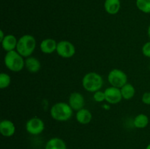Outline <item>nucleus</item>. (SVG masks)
<instances>
[{
    "label": "nucleus",
    "mask_w": 150,
    "mask_h": 149,
    "mask_svg": "<svg viewBox=\"0 0 150 149\" xmlns=\"http://www.w3.org/2000/svg\"><path fill=\"white\" fill-rule=\"evenodd\" d=\"M36 39L31 34H23L18 39L16 51L23 58H27L32 56L36 48Z\"/></svg>",
    "instance_id": "1"
},
{
    "label": "nucleus",
    "mask_w": 150,
    "mask_h": 149,
    "mask_svg": "<svg viewBox=\"0 0 150 149\" xmlns=\"http://www.w3.org/2000/svg\"><path fill=\"white\" fill-rule=\"evenodd\" d=\"M73 111L71 107L68 103L60 102L54 104L51 108L50 114L51 118L57 121H67L73 115Z\"/></svg>",
    "instance_id": "2"
},
{
    "label": "nucleus",
    "mask_w": 150,
    "mask_h": 149,
    "mask_svg": "<svg viewBox=\"0 0 150 149\" xmlns=\"http://www.w3.org/2000/svg\"><path fill=\"white\" fill-rule=\"evenodd\" d=\"M4 62L6 67L13 72H18L25 67V60L16 50L6 53Z\"/></svg>",
    "instance_id": "3"
},
{
    "label": "nucleus",
    "mask_w": 150,
    "mask_h": 149,
    "mask_svg": "<svg viewBox=\"0 0 150 149\" xmlns=\"http://www.w3.org/2000/svg\"><path fill=\"white\" fill-rule=\"evenodd\" d=\"M103 79L102 76L95 72H90L85 74L82 79V86L83 89L89 92L95 93L102 88Z\"/></svg>",
    "instance_id": "4"
},
{
    "label": "nucleus",
    "mask_w": 150,
    "mask_h": 149,
    "mask_svg": "<svg viewBox=\"0 0 150 149\" xmlns=\"http://www.w3.org/2000/svg\"><path fill=\"white\" fill-rule=\"evenodd\" d=\"M108 81L111 86L121 89L127 83V76L120 69H113L108 74Z\"/></svg>",
    "instance_id": "5"
},
{
    "label": "nucleus",
    "mask_w": 150,
    "mask_h": 149,
    "mask_svg": "<svg viewBox=\"0 0 150 149\" xmlns=\"http://www.w3.org/2000/svg\"><path fill=\"white\" fill-rule=\"evenodd\" d=\"M56 52L62 58H70L76 53V47L70 41L61 40L57 43Z\"/></svg>",
    "instance_id": "6"
},
{
    "label": "nucleus",
    "mask_w": 150,
    "mask_h": 149,
    "mask_svg": "<svg viewBox=\"0 0 150 149\" xmlns=\"http://www.w3.org/2000/svg\"><path fill=\"white\" fill-rule=\"evenodd\" d=\"M45 124L41 118L34 117L28 120L26 124V130L29 134L32 135H38L43 131Z\"/></svg>",
    "instance_id": "7"
},
{
    "label": "nucleus",
    "mask_w": 150,
    "mask_h": 149,
    "mask_svg": "<svg viewBox=\"0 0 150 149\" xmlns=\"http://www.w3.org/2000/svg\"><path fill=\"white\" fill-rule=\"evenodd\" d=\"M104 92H105V101L111 105H116V104L120 103L122 99L121 91L119 88L110 86V87L107 88L104 91Z\"/></svg>",
    "instance_id": "8"
},
{
    "label": "nucleus",
    "mask_w": 150,
    "mask_h": 149,
    "mask_svg": "<svg viewBox=\"0 0 150 149\" xmlns=\"http://www.w3.org/2000/svg\"><path fill=\"white\" fill-rule=\"evenodd\" d=\"M68 104L73 110L77 112L79 110L83 108L85 105L84 97L79 92H73L70 93L68 99Z\"/></svg>",
    "instance_id": "9"
},
{
    "label": "nucleus",
    "mask_w": 150,
    "mask_h": 149,
    "mask_svg": "<svg viewBox=\"0 0 150 149\" xmlns=\"http://www.w3.org/2000/svg\"><path fill=\"white\" fill-rule=\"evenodd\" d=\"M16 132V126L10 120L4 119L0 122V133L6 137H12Z\"/></svg>",
    "instance_id": "10"
},
{
    "label": "nucleus",
    "mask_w": 150,
    "mask_h": 149,
    "mask_svg": "<svg viewBox=\"0 0 150 149\" xmlns=\"http://www.w3.org/2000/svg\"><path fill=\"white\" fill-rule=\"evenodd\" d=\"M58 42L52 38L44 39L40 45L41 51L45 54H51L57 51V47Z\"/></svg>",
    "instance_id": "11"
},
{
    "label": "nucleus",
    "mask_w": 150,
    "mask_h": 149,
    "mask_svg": "<svg viewBox=\"0 0 150 149\" xmlns=\"http://www.w3.org/2000/svg\"><path fill=\"white\" fill-rule=\"evenodd\" d=\"M1 47L6 53L16 50L18 39L13 34H6L3 40L1 41Z\"/></svg>",
    "instance_id": "12"
},
{
    "label": "nucleus",
    "mask_w": 150,
    "mask_h": 149,
    "mask_svg": "<svg viewBox=\"0 0 150 149\" xmlns=\"http://www.w3.org/2000/svg\"><path fill=\"white\" fill-rule=\"evenodd\" d=\"M25 67L29 72L36 73L41 68V63L37 58L29 56L25 59Z\"/></svg>",
    "instance_id": "13"
},
{
    "label": "nucleus",
    "mask_w": 150,
    "mask_h": 149,
    "mask_svg": "<svg viewBox=\"0 0 150 149\" xmlns=\"http://www.w3.org/2000/svg\"><path fill=\"white\" fill-rule=\"evenodd\" d=\"M76 118L79 124L85 125L91 122L92 119V115L89 110L83 108L76 112Z\"/></svg>",
    "instance_id": "14"
},
{
    "label": "nucleus",
    "mask_w": 150,
    "mask_h": 149,
    "mask_svg": "<svg viewBox=\"0 0 150 149\" xmlns=\"http://www.w3.org/2000/svg\"><path fill=\"white\" fill-rule=\"evenodd\" d=\"M120 7H121L120 0H105L104 2L105 10L110 15H116L118 13Z\"/></svg>",
    "instance_id": "15"
},
{
    "label": "nucleus",
    "mask_w": 150,
    "mask_h": 149,
    "mask_svg": "<svg viewBox=\"0 0 150 149\" xmlns=\"http://www.w3.org/2000/svg\"><path fill=\"white\" fill-rule=\"evenodd\" d=\"M45 149H67V146L62 139L53 137L47 142Z\"/></svg>",
    "instance_id": "16"
},
{
    "label": "nucleus",
    "mask_w": 150,
    "mask_h": 149,
    "mask_svg": "<svg viewBox=\"0 0 150 149\" xmlns=\"http://www.w3.org/2000/svg\"><path fill=\"white\" fill-rule=\"evenodd\" d=\"M120 91H121L122 99L125 100L132 99L136 94V89L131 83H127L120 89Z\"/></svg>",
    "instance_id": "17"
},
{
    "label": "nucleus",
    "mask_w": 150,
    "mask_h": 149,
    "mask_svg": "<svg viewBox=\"0 0 150 149\" xmlns=\"http://www.w3.org/2000/svg\"><path fill=\"white\" fill-rule=\"evenodd\" d=\"M149 122V118L144 113H140L136 115L133 121V124L137 129H144L148 126Z\"/></svg>",
    "instance_id": "18"
},
{
    "label": "nucleus",
    "mask_w": 150,
    "mask_h": 149,
    "mask_svg": "<svg viewBox=\"0 0 150 149\" xmlns=\"http://www.w3.org/2000/svg\"><path fill=\"white\" fill-rule=\"evenodd\" d=\"M136 7L144 13H150V0H136Z\"/></svg>",
    "instance_id": "19"
},
{
    "label": "nucleus",
    "mask_w": 150,
    "mask_h": 149,
    "mask_svg": "<svg viewBox=\"0 0 150 149\" xmlns=\"http://www.w3.org/2000/svg\"><path fill=\"white\" fill-rule=\"evenodd\" d=\"M11 83V77L5 72L0 74V89H4L9 87Z\"/></svg>",
    "instance_id": "20"
},
{
    "label": "nucleus",
    "mask_w": 150,
    "mask_h": 149,
    "mask_svg": "<svg viewBox=\"0 0 150 149\" xmlns=\"http://www.w3.org/2000/svg\"><path fill=\"white\" fill-rule=\"evenodd\" d=\"M93 99L96 102H103V101H105V92L100 90L95 91L93 94Z\"/></svg>",
    "instance_id": "21"
},
{
    "label": "nucleus",
    "mask_w": 150,
    "mask_h": 149,
    "mask_svg": "<svg viewBox=\"0 0 150 149\" xmlns=\"http://www.w3.org/2000/svg\"><path fill=\"white\" fill-rule=\"evenodd\" d=\"M142 53L145 57L150 58V41L144 44L142 47Z\"/></svg>",
    "instance_id": "22"
},
{
    "label": "nucleus",
    "mask_w": 150,
    "mask_h": 149,
    "mask_svg": "<svg viewBox=\"0 0 150 149\" xmlns=\"http://www.w3.org/2000/svg\"><path fill=\"white\" fill-rule=\"evenodd\" d=\"M142 102L145 105H150V92L147 91L145 92L143 95H142Z\"/></svg>",
    "instance_id": "23"
},
{
    "label": "nucleus",
    "mask_w": 150,
    "mask_h": 149,
    "mask_svg": "<svg viewBox=\"0 0 150 149\" xmlns=\"http://www.w3.org/2000/svg\"><path fill=\"white\" fill-rule=\"evenodd\" d=\"M5 36L6 34H4V32H3L2 30H0V41L3 40V39H4Z\"/></svg>",
    "instance_id": "24"
},
{
    "label": "nucleus",
    "mask_w": 150,
    "mask_h": 149,
    "mask_svg": "<svg viewBox=\"0 0 150 149\" xmlns=\"http://www.w3.org/2000/svg\"><path fill=\"white\" fill-rule=\"evenodd\" d=\"M147 34H148V37H149V38L150 39V25H149V27H148V29H147Z\"/></svg>",
    "instance_id": "25"
},
{
    "label": "nucleus",
    "mask_w": 150,
    "mask_h": 149,
    "mask_svg": "<svg viewBox=\"0 0 150 149\" xmlns=\"http://www.w3.org/2000/svg\"><path fill=\"white\" fill-rule=\"evenodd\" d=\"M145 149H150V143H149V145H148L147 146H146V148Z\"/></svg>",
    "instance_id": "26"
}]
</instances>
